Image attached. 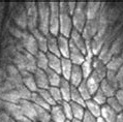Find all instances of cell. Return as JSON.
<instances>
[{
	"label": "cell",
	"mask_w": 123,
	"mask_h": 122,
	"mask_svg": "<svg viewBox=\"0 0 123 122\" xmlns=\"http://www.w3.org/2000/svg\"><path fill=\"white\" fill-rule=\"evenodd\" d=\"M59 34L69 38L70 33L74 29L73 20L67 7V1H59Z\"/></svg>",
	"instance_id": "obj_1"
},
{
	"label": "cell",
	"mask_w": 123,
	"mask_h": 122,
	"mask_svg": "<svg viewBox=\"0 0 123 122\" xmlns=\"http://www.w3.org/2000/svg\"><path fill=\"white\" fill-rule=\"evenodd\" d=\"M38 9V28L45 35L50 33V4L49 1H37Z\"/></svg>",
	"instance_id": "obj_2"
},
{
	"label": "cell",
	"mask_w": 123,
	"mask_h": 122,
	"mask_svg": "<svg viewBox=\"0 0 123 122\" xmlns=\"http://www.w3.org/2000/svg\"><path fill=\"white\" fill-rule=\"evenodd\" d=\"M86 2L87 1H78L77 8L74 15L71 16L74 29L78 30L79 32H83L84 27L87 23V15H86Z\"/></svg>",
	"instance_id": "obj_3"
},
{
	"label": "cell",
	"mask_w": 123,
	"mask_h": 122,
	"mask_svg": "<svg viewBox=\"0 0 123 122\" xmlns=\"http://www.w3.org/2000/svg\"><path fill=\"white\" fill-rule=\"evenodd\" d=\"M50 4V26L49 31L54 36L59 35V1H49Z\"/></svg>",
	"instance_id": "obj_4"
},
{
	"label": "cell",
	"mask_w": 123,
	"mask_h": 122,
	"mask_svg": "<svg viewBox=\"0 0 123 122\" xmlns=\"http://www.w3.org/2000/svg\"><path fill=\"white\" fill-rule=\"evenodd\" d=\"M25 9H26V15H27L28 31L31 32L38 27V9H37V2H35V1L25 2Z\"/></svg>",
	"instance_id": "obj_5"
},
{
	"label": "cell",
	"mask_w": 123,
	"mask_h": 122,
	"mask_svg": "<svg viewBox=\"0 0 123 122\" xmlns=\"http://www.w3.org/2000/svg\"><path fill=\"white\" fill-rule=\"evenodd\" d=\"M20 39H21L22 46L26 52L32 54L33 56H35L36 54L39 52L38 45H37L35 38H34V36L32 35V33L29 32L28 30H24Z\"/></svg>",
	"instance_id": "obj_6"
},
{
	"label": "cell",
	"mask_w": 123,
	"mask_h": 122,
	"mask_svg": "<svg viewBox=\"0 0 123 122\" xmlns=\"http://www.w3.org/2000/svg\"><path fill=\"white\" fill-rule=\"evenodd\" d=\"M6 74H7V80L11 82L15 87H18L20 85H23V79L22 74L20 73V70L13 65L12 63L6 65L5 67Z\"/></svg>",
	"instance_id": "obj_7"
},
{
	"label": "cell",
	"mask_w": 123,
	"mask_h": 122,
	"mask_svg": "<svg viewBox=\"0 0 123 122\" xmlns=\"http://www.w3.org/2000/svg\"><path fill=\"white\" fill-rule=\"evenodd\" d=\"M19 104H20V107H21V109H22L24 116L27 117L28 119H30L32 122H37L35 106L32 104L31 100L21 99L20 100V103H19Z\"/></svg>",
	"instance_id": "obj_8"
},
{
	"label": "cell",
	"mask_w": 123,
	"mask_h": 122,
	"mask_svg": "<svg viewBox=\"0 0 123 122\" xmlns=\"http://www.w3.org/2000/svg\"><path fill=\"white\" fill-rule=\"evenodd\" d=\"M70 43V50H69V59L73 62L74 65H82L83 62L86 59V56L82 53V51L80 49H78L76 46L73 43V42L69 39Z\"/></svg>",
	"instance_id": "obj_9"
},
{
	"label": "cell",
	"mask_w": 123,
	"mask_h": 122,
	"mask_svg": "<svg viewBox=\"0 0 123 122\" xmlns=\"http://www.w3.org/2000/svg\"><path fill=\"white\" fill-rule=\"evenodd\" d=\"M102 3L99 1H87L86 2V15L87 20L96 19L102 7Z\"/></svg>",
	"instance_id": "obj_10"
},
{
	"label": "cell",
	"mask_w": 123,
	"mask_h": 122,
	"mask_svg": "<svg viewBox=\"0 0 123 122\" xmlns=\"http://www.w3.org/2000/svg\"><path fill=\"white\" fill-rule=\"evenodd\" d=\"M0 99L6 103H12V104H19L21 98H20L18 92L16 89L12 90H6L4 88L0 87Z\"/></svg>",
	"instance_id": "obj_11"
},
{
	"label": "cell",
	"mask_w": 123,
	"mask_h": 122,
	"mask_svg": "<svg viewBox=\"0 0 123 122\" xmlns=\"http://www.w3.org/2000/svg\"><path fill=\"white\" fill-rule=\"evenodd\" d=\"M69 39L73 42V43L77 47L78 49H80L82 51V53L86 56L87 50H86V42H85L83 35H82L81 32H79L78 30L73 29V31L70 33V37Z\"/></svg>",
	"instance_id": "obj_12"
},
{
	"label": "cell",
	"mask_w": 123,
	"mask_h": 122,
	"mask_svg": "<svg viewBox=\"0 0 123 122\" xmlns=\"http://www.w3.org/2000/svg\"><path fill=\"white\" fill-rule=\"evenodd\" d=\"M33 74H34V79H35V82L38 89H49L50 84H49V80H48L46 70L37 68L36 72Z\"/></svg>",
	"instance_id": "obj_13"
},
{
	"label": "cell",
	"mask_w": 123,
	"mask_h": 122,
	"mask_svg": "<svg viewBox=\"0 0 123 122\" xmlns=\"http://www.w3.org/2000/svg\"><path fill=\"white\" fill-rule=\"evenodd\" d=\"M57 38H58V47H59L61 58H69V50H70L69 38L60 34L57 36Z\"/></svg>",
	"instance_id": "obj_14"
},
{
	"label": "cell",
	"mask_w": 123,
	"mask_h": 122,
	"mask_svg": "<svg viewBox=\"0 0 123 122\" xmlns=\"http://www.w3.org/2000/svg\"><path fill=\"white\" fill-rule=\"evenodd\" d=\"M22 79H23V84L24 86H26L31 92H37L38 88H37L35 79H34V74L29 73V72H22Z\"/></svg>",
	"instance_id": "obj_15"
},
{
	"label": "cell",
	"mask_w": 123,
	"mask_h": 122,
	"mask_svg": "<svg viewBox=\"0 0 123 122\" xmlns=\"http://www.w3.org/2000/svg\"><path fill=\"white\" fill-rule=\"evenodd\" d=\"M92 65H93V73L95 74H97L101 80L105 79V76H107V65L101 60L98 59L97 56H95L93 60H92Z\"/></svg>",
	"instance_id": "obj_16"
},
{
	"label": "cell",
	"mask_w": 123,
	"mask_h": 122,
	"mask_svg": "<svg viewBox=\"0 0 123 122\" xmlns=\"http://www.w3.org/2000/svg\"><path fill=\"white\" fill-rule=\"evenodd\" d=\"M51 121L52 122H65L67 119L62 110L61 104H55L51 108Z\"/></svg>",
	"instance_id": "obj_17"
},
{
	"label": "cell",
	"mask_w": 123,
	"mask_h": 122,
	"mask_svg": "<svg viewBox=\"0 0 123 122\" xmlns=\"http://www.w3.org/2000/svg\"><path fill=\"white\" fill-rule=\"evenodd\" d=\"M84 81L83 73H82V68L80 65H74L73 70H71V74L69 78V82L73 86L79 87L80 84Z\"/></svg>",
	"instance_id": "obj_18"
},
{
	"label": "cell",
	"mask_w": 123,
	"mask_h": 122,
	"mask_svg": "<svg viewBox=\"0 0 123 122\" xmlns=\"http://www.w3.org/2000/svg\"><path fill=\"white\" fill-rule=\"evenodd\" d=\"M47 47H48V52L47 53H51L54 54L58 57H61L60 52H59V47H58V38L57 36H54L53 34H49L47 35Z\"/></svg>",
	"instance_id": "obj_19"
},
{
	"label": "cell",
	"mask_w": 123,
	"mask_h": 122,
	"mask_svg": "<svg viewBox=\"0 0 123 122\" xmlns=\"http://www.w3.org/2000/svg\"><path fill=\"white\" fill-rule=\"evenodd\" d=\"M32 35L34 36V38H35L37 45H38V49L39 51H42V52H45L47 53L48 52V47H47V35H45L43 33L40 31L38 28L34 29L33 31H31Z\"/></svg>",
	"instance_id": "obj_20"
},
{
	"label": "cell",
	"mask_w": 123,
	"mask_h": 122,
	"mask_svg": "<svg viewBox=\"0 0 123 122\" xmlns=\"http://www.w3.org/2000/svg\"><path fill=\"white\" fill-rule=\"evenodd\" d=\"M85 81H86L87 87H88V89H89V91H90L91 95H93V94L96 92L98 89H99V86H100V83H101L102 80L97 76V74H95L93 72H92L91 76Z\"/></svg>",
	"instance_id": "obj_21"
},
{
	"label": "cell",
	"mask_w": 123,
	"mask_h": 122,
	"mask_svg": "<svg viewBox=\"0 0 123 122\" xmlns=\"http://www.w3.org/2000/svg\"><path fill=\"white\" fill-rule=\"evenodd\" d=\"M22 53L24 54V57H25V62H26V69L27 72L34 73L37 69V64H36V59L35 56H33L32 54H30L28 52H26L25 50H21Z\"/></svg>",
	"instance_id": "obj_22"
},
{
	"label": "cell",
	"mask_w": 123,
	"mask_h": 122,
	"mask_svg": "<svg viewBox=\"0 0 123 122\" xmlns=\"http://www.w3.org/2000/svg\"><path fill=\"white\" fill-rule=\"evenodd\" d=\"M102 119L105 122H116L118 114L114 110H112L107 104L101 107V116Z\"/></svg>",
	"instance_id": "obj_23"
},
{
	"label": "cell",
	"mask_w": 123,
	"mask_h": 122,
	"mask_svg": "<svg viewBox=\"0 0 123 122\" xmlns=\"http://www.w3.org/2000/svg\"><path fill=\"white\" fill-rule=\"evenodd\" d=\"M60 92L62 94L63 101H70V92H71V84L68 80L62 78L61 83L59 85Z\"/></svg>",
	"instance_id": "obj_24"
},
{
	"label": "cell",
	"mask_w": 123,
	"mask_h": 122,
	"mask_svg": "<svg viewBox=\"0 0 123 122\" xmlns=\"http://www.w3.org/2000/svg\"><path fill=\"white\" fill-rule=\"evenodd\" d=\"M74 64L69 58H61V76L69 81Z\"/></svg>",
	"instance_id": "obj_25"
},
{
	"label": "cell",
	"mask_w": 123,
	"mask_h": 122,
	"mask_svg": "<svg viewBox=\"0 0 123 122\" xmlns=\"http://www.w3.org/2000/svg\"><path fill=\"white\" fill-rule=\"evenodd\" d=\"M49 60V68L61 74V57H58L54 54L47 53Z\"/></svg>",
	"instance_id": "obj_26"
},
{
	"label": "cell",
	"mask_w": 123,
	"mask_h": 122,
	"mask_svg": "<svg viewBox=\"0 0 123 122\" xmlns=\"http://www.w3.org/2000/svg\"><path fill=\"white\" fill-rule=\"evenodd\" d=\"M12 64L15 65L17 68L20 70V73L22 72H26V62H25V57L24 54L22 53V51L20 52H16L13 55V59H12Z\"/></svg>",
	"instance_id": "obj_27"
},
{
	"label": "cell",
	"mask_w": 123,
	"mask_h": 122,
	"mask_svg": "<svg viewBox=\"0 0 123 122\" xmlns=\"http://www.w3.org/2000/svg\"><path fill=\"white\" fill-rule=\"evenodd\" d=\"M99 88L101 89V91L105 93V95L107 96L108 98L112 97V96H115L116 92H117V90H118L117 88H115L107 79H104L101 81Z\"/></svg>",
	"instance_id": "obj_28"
},
{
	"label": "cell",
	"mask_w": 123,
	"mask_h": 122,
	"mask_svg": "<svg viewBox=\"0 0 123 122\" xmlns=\"http://www.w3.org/2000/svg\"><path fill=\"white\" fill-rule=\"evenodd\" d=\"M86 110L89 112L90 114H92L94 117H100L101 116V106H99L97 103H95V101L92 99H89V100H86Z\"/></svg>",
	"instance_id": "obj_29"
},
{
	"label": "cell",
	"mask_w": 123,
	"mask_h": 122,
	"mask_svg": "<svg viewBox=\"0 0 123 122\" xmlns=\"http://www.w3.org/2000/svg\"><path fill=\"white\" fill-rule=\"evenodd\" d=\"M47 76H48V80H49V84L51 87H59L61 80H62V76L60 73H58L54 70L48 68L46 70Z\"/></svg>",
	"instance_id": "obj_30"
},
{
	"label": "cell",
	"mask_w": 123,
	"mask_h": 122,
	"mask_svg": "<svg viewBox=\"0 0 123 122\" xmlns=\"http://www.w3.org/2000/svg\"><path fill=\"white\" fill-rule=\"evenodd\" d=\"M35 59H36L37 68L43 69V70H47L49 68V60H48L47 53L39 51V52L35 55Z\"/></svg>",
	"instance_id": "obj_31"
},
{
	"label": "cell",
	"mask_w": 123,
	"mask_h": 122,
	"mask_svg": "<svg viewBox=\"0 0 123 122\" xmlns=\"http://www.w3.org/2000/svg\"><path fill=\"white\" fill-rule=\"evenodd\" d=\"M35 110H36L37 122H51V113L49 110H47L43 107H38V106H35Z\"/></svg>",
	"instance_id": "obj_32"
},
{
	"label": "cell",
	"mask_w": 123,
	"mask_h": 122,
	"mask_svg": "<svg viewBox=\"0 0 123 122\" xmlns=\"http://www.w3.org/2000/svg\"><path fill=\"white\" fill-rule=\"evenodd\" d=\"M97 57H98V59L101 60L102 62H104L105 65H107V64L110 62V60L113 58V54L111 52V47L105 43V45L101 48L100 52L97 55Z\"/></svg>",
	"instance_id": "obj_33"
},
{
	"label": "cell",
	"mask_w": 123,
	"mask_h": 122,
	"mask_svg": "<svg viewBox=\"0 0 123 122\" xmlns=\"http://www.w3.org/2000/svg\"><path fill=\"white\" fill-rule=\"evenodd\" d=\"M123 66V58L120 56H113V58L110 60V62L107 64V69L113 70V72L118 73L119 69Z\"/></svg>",
	"instance_id": "obj_34"
},
{
	"label": "cell",
	"mask_w": 123,
	"mask_h": 122,
	"mask_svg": "<svg viewBox=\"0 0 123 122\" xmlns=\"http://www.w3.org/2000/svg\"><path fill=\"white\" fill-rule=\"evenodd\" d=\"M70 104H71V109H73V117H74V119L82 121L85 113H86V108H84L83 106H81V104H79L71 103V101H70Z\"/></svg>",
	"instance_id": "obj_35"
},
{
	"label": "cell",
	"mask_w": 123,
	"mask_h": 122,
	"mask_svg": "<svg viewBox=\"0 0 123 122\" xmlns=\"http://www.w3.org/2000/svg\"><path fill=\"white\" fill-rule=\"evenodd\" d=\"M70 101L71 103H74V104H79L81 106H83L84 108H86V104H85V101L82 97L80 91H79L78 87H74L71 85V92H70Z\"/></svg>",
	"instance_id": "obj_36"
},
{
	"label": "cell",
	"mask_w": 123,
	"mask_h": 122,
	"mask_svg": "<svg viewBox=\"0 0 123 122\" xmlns=\"http://www.w3.org/2000/svg\"><path fill=\"white\" fill-rule=\"evenodd\" d=\"M92 60L93 59H85L83 64L81 65L82 73H83L84 80H87L88 78L91 76L92 72H93V65H92Z\"/></svg>",
	"instance_id": "obj_37"
},
{
	"label": "cell",
	"mask_w": 123,
	"mask_h": 122,
	"mask_svg": "<svg viewBox=\"0 0 123 122\" xmlns=\"http://www.w3.org/2000/svg\"><path fill=\"white\" fill-rule=\"evenodd\" d=\"M31 101H32V104H34L35 106H38V107H43V108H45V109L47 110H51V107L49 104L47 103V101L43 99V98L42 97L38 94V92H33L32 93V97H31Z\"/></svg>",
	"instance_id": "obj_38"
},
{
	"label": "cell",
	"mask_w": 123,
	"mask_h": 122,
	"mask_svg": "<svg viewBox=\"0 0 123 122\" xmlns=\"http://www.w3.org/2000/svg\"><path fill=\"white\" fill-rule=\"evenodd\" d=\"M16 90H17V92H18V94H19V96H20L21 99L31 100L33 92H31V91H30L26 86H24V84H23V85H20L18 87H16Z\"/></svg>",
	"instance_id": "obj_39"
},
{
	"label": "cell",
	"mask_w": 123,
	"mask_h": 122,
	"mask_svg": "<svg viewBox=\"0 0 123 122\" xmlns=\"http://www.w3.org/2000/svg\"><path fill=\"white\" fill-rule=\"evenodd\" d=\"M107 104L111 108L112 110H114L117 114H120L123 112V109L121 107L120 103L118 101V99L116 98V96H112V97H109L107 99Z\"/></svg>",
	"instance_id": "obj_40"
},
{
	"label": "cell",
	"mask_w": 123,
	"mask_h": 122,
	"mask_svg": "<svg viewBox=\"0 0 123 122\" xmlns=\"http://www.w3.org/2000/svg\"><path fill=\"white\" fill-rule=\"evenodd\" d=\"M49 92L51 94V96L54 99V101L56 103V104H61L63 101L62 98V94L60 92L59 87H49Z\"/></svg>",
	"instance_id": "obj_41"
},
{
	"label": "cell",
	"mask_w": 123,
	"mask_h": 122,
	"mask_svg": "<svg viewBox=\"0 0 123 122\" xmlns=\"http://www.w3.org/2000/svg\"><path fill=\"white\" fill-rule=\"evenodd\" d=\"M78 89H79V91H80L81 95H82V97H83V99L85 101L89 100V99H91V98H92V95H91L89 89H88L87 84H86V81H85V80L80 84V86L78 87Z\"/></svg>",
	"instance_id": "obj_42"
},
{
	"label": "cell",
	"mask_w": 123,
	"mask_h": 122,
	"mask_svg": "<svg viewBox=\"0 0 123 122\" xmlns=\"http://www.w3.org/2000/svg\"><path fill=\"white\" fill-rule=\"evenodd\" d=\"M92 99H93L95 103H97L99 106H104V104H107V99H108V97L105 95V93L101 91V89L99 88L96 92H95L93 95H92Z\"/></svg>",
	"instance_id": "obj_43"
},
{
	"label": "cell",
	"mask_w": 123,
	"mask_h": 122,
	"mask_svg": "<svg viewBox=\"0 0 123 122\" xmlns=\"http://www.w3.org/2000/svg\"><path fill=\"white\" fill-rule=\"evenodd\" d=\"M105 79H107L115 88L119 89V81L117 79V73L116 72L107 69V76H105Z\"/></svg>",
	"instance_id": "obj_44"
},
{
	"label": "cell",
	"mask_w": 123,
	"mask_h": 122,
	"mask_svg": "<svg viewBox=\"0 0 123 122\" xmlns=\"http://www.w3.org/2000/svg\"><path fill=\"white\" fill-rule=\"evenodd\" d=\"M37 92H38L39 95L42 96L51 107H53V106H55L56 104V103L54 101V99L52 98V96H51V94L49 92V89H38L37 90Z\"/></svg>",
	"instance_id": "obj_45"
},
{
	"label": "cell",
	"mask_w": 123,
	"mask_h": 122,
	"mask_svg": "<svg viewBox=\"0 0 123 122\" xmlns=\"http://www.w3.org/2000/svg\"><path fill=\"white\" fill-rule=\"evenodd\" d=\"M61 107H62V110L65 114V117L67 120H73V109H71V104L70 101H62L61 104Z\"/></svg>",
	"instance_id": "obj_46"
},
{
	"label": "cell",
	"mask_w": 123,
	"mask_h": 122,
	"mask_svg": "<svg viewBox=\"0 0 123 122\" xmlns=\"http://www.w3.org/2000/svg\"><path fill=\"white\" fill-rule=\"evenodd\" d=\"M0 122H17L12 117H11L7 113L3 110H0Z\"/></svg>",
	"instance_id": "obj_47"
},
{
	"label": "cell",
	"mask_w": 123,
	"mask_h": 122,
	"mask_svg": "<svg viewBox=\"0 0 123 122\" xmlns=\"http://www.w3.org/2000/svg\"><path fill=\"white\" fill-rule=\"evenodd\" d=\"M82 122H97V118L94 117L92 114H90L89 112L86 110V113H85L83 119H82Z\"/></svg>",
	"instance_id": "obj_48"
},
{
	"label": "cell",
	"mask_w": 123,
	"mask_h": 122,
	"mask_svg": "<svg viewBox=\"0 0 123 122\" xmlns=\"http://www.w3.org/2000/svg\"><path fill=\"white\" fill-rule=\"evenodd\" d=\"M77 3H78V1H67V7H68V12H69L70 16H73L74 11H76Z\"/></svg>",
	"instance_id": "obj_49"
},
{
	"label": "cell",
	"mask_w": 123,
	"mask_h": 122,
	"mask_svg": "<svg viewBox=\"0 0 123 122\" xmlns=\"http://www.w3.org/2000/svg\"><path fill=\"white\" fill-rule=\"evenodd\" d=\"M116 98L118 99V101L120 103L122 109H123V89H118L117 92H116Z\"/></svg>",
	"instance_id": "obj_50"
},
{
	"label": "cell",
	"mask_w": 123,
	"mask_h": 122,
	"mask_svg": "<svg viewBox=\"0 0 123 122\" xmlns=\"http://www.w3.org/2000/svg\"><path fill=\"white\" fill-rule=\"evenodd\" d=\"M116 122H123V112L120 113V114H118V117H117Z\"/></svg>",
	"instance_id": "obj_51"
},
{
	"label": "cell",
	"mask_w": 123,
	"mask_h": 122,
	"mask_svg": "<svg viewBox=\"0 0 123 122\" xmlns=\"http://www.w3.org/2000/svg\"><path fill=\"white\" fill-rule=\"evenodd\" d=\"M97 122H105V121L102 119L101 117H98V118H97Z\"/></svg>",
	"instance_id": "obj_52"
},
{
	"label": "cell",
	"mask_w": 123,
	"mask_h": 122,
	"mask_svg": "<svg viewBox=\"0 0 123 122\" xmlns=\"http://www.w3.org/2000/svg\"><path fill=\"white\" fill-rule=\"evenodd\" d=\"M71 122H82L81 120H77V119H73L71 120Z\"/></svg>",
	"instance_id": "obj_53"
},
{
	"label": "cell",
	"mask_w": 123,
	"mask_h": 122,
	"mask_svg": "<svg viewBox=\"0 0 123 122\" xmlns=\"http://www.w3.org/2000/svg\"><path fill=\"white\" fill-rule=\"evenodd\" d=\"M65 122H71V120H66Z\"/></svg>",
	"instance_id": "obj_54"
},
{
	"label": "cell",
	"mask_w": 123,
	"mask_h": 122,
	"mask_svg": "<svg viewBox=\"0 0 123 122\" xmlns=\"http://www.w3.org/2000/svg\"><path fill=\"white\" fill-rule=\"evenodd\" d=\"M51 122H52V121H51Z\"/></svg>",
	"instance_id": "obj_55"
}]
</instances>
